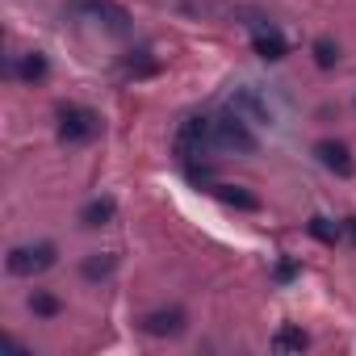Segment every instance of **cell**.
<instances>
[{
    "label": "cell",
    "mask_w": 356,
    "mask_h": 356,
    "mask_svg": "<svg viewBox=\"0 0 356 356\" xmlns=\"http://www.w3.org/2000/svg\"><path fill=\"white\" fill-rule=\"evenodd\" d=\"M314 159H318L327 172H335L339 181L356 176V155H352V147L339 143V138H318V143H314Z\"/></svg>",
    "instance_id": "cell-7"
},
{
    "label": "cell",
    "mask_w": 356,
    "mask_h": 356,
    "mask_svg": "<svg viewBox=\"0 0 356 356\" xmlns=\"http://www.w3.org/2000/svg\"><path fill=\"white\" fill-rule=\"evenodd\" d=\"M9 76H13V80H22V84H42V80L51 76V59H47L42 51L13 55V63H9Z\"/></svg>",
    "instance_id": "cell-10"
},
{
    "label": "cell",
    "mask_w": 356,
    "mask_h": 356,
    "mask_svg": "<svg viewBox=\"0 0 356 356\" xmlns=\"http://www.w3.org/2000/svg\"><path fill=\"white\" fill-rule=\"evenodd\" d=\"M113 268H118V256H113V252H92L80 273H84V281H109Z\"/></svg>",
    "instance_id": "cell-15"
},
{
    "label": "cell",
    "mask_w": 356,
    "mask_h": 356,
    "mask_svg": "<svg viewBox=\"0 0 356 356\" xmlns=\"http://www.w3.org/2000/svg\"><path fill=\"white\" fill-rule=\"evenodd\" d=\"M310 348V335L302 327H277L273 335V352H306Z\"/></svg>",
    "instance_id": "cell-16"
},
{
    "label": "cell",
    "mask_w": 356,
    "mask_h": 356,
    "mask_svg": "<svg viewBox=\"0 0 356 356\" xmlns=\"http://www.w3.org/2000/svg\"><path fill=\"white\" fill-rule=\"evenodd\" d=\"M113 218H118V202H113L109 193H105V197H92V202L80 210V222H84L88 231H101V227H109Z\"/></svg>",
    "instance_id": "cell-11"
},
{
    "label": "cell",
    "mask_w": 356,
    "mask_h": 356,
    "mask_svg": "<svg viewBox=\"0 0 356 356\" xmlns=\"http://www.w3.org/2000/svg\"><path fill=\"white\" fill-rule=\"evenodd\" d=\"M293 273H298V264H281V268H277V277H281V281H289Z\"/></svg>",
    "instance_id": "cell-18"
},
{
    "label": "cell",
    "mask_w": 356,
    "mask_h": 356,
    "mask_svg": "<svg viewBox=\"0 0 356 356\" xmlns=\"http://www.w3.org/2000/svg\"><path fill=\"white\" fill-rule=\"evenodd\" d=\"M214 151H227V155H256L260 151V143H256L243 113L227 109V113L214 118Z\"/></svg>",
    "instance_id": "cell-3"
},
{
    "label": "cell",
    "mask_w": 356,
    "mask_h": 356,
    "mask_svg": "<svg viewBox=\"0 0 356 356\" xmlns=\"http://www.w3.org/2000/svg\"><path fill=\"white\" fill-rule=\"evenodd\" d=\"M176 159L181 163H197L214 151V118H185L176 130Z\"/></svg>",
    "instance_id": "cell-4"
},
{
    "label": "cell",
    "mask_w": 356,
    "mask_h": 356,
    "mask_svg": "<svg viewBox=\"0 0 356 356\" xmlns=\"http://www.w3.org/2000/svg\"><path fill=\"white\" fill-rule=\"evenodd\" d=\"M310 55H314V67H318V72H335V67H339V42L327 38V34L310 42Z\"/></svg>",
    "instance_id": "cell-13"
},
{
    "label": "cell",
    "mask_w": 356,
    "mask_h": 356,
    "mask_svg": "<svg viewBox=\"0 0 356 356\" xmlns=\"http://www.w3.org/2000/svg\"><path fill=\"white\" fill-rule=\"evenodd\" d=\"M343 235H352V243H356V214H352V218H343Z\"/></svg>",
    "instance_id": "cell-19"
},
{
    "label": "cell",
    "mask_w": 356,
    "mask_h": 356,
    "mask_svg": "<svg viewBox=\"0 0 356 356\" xmlns=\"http://www.w3.org/2000/svg\"><path fill=\"white\" fill-rule=\"evenodd\" d=\"M306 235H310V239H318V243H327V248H335V243L343 239V222H331V218L314 214V218L306 222Z\"/></svg>",
    "instance_id": "cell-14"
},
{
    "label": "cell",
    "mask_w": 356,
    "mask_h": 356,
    "mask_svg": "<svg viewBox=\"0 0 356 356\" xmlns=\"http://www.w3.org/2000/svg\"><path fill=\"white\" fill-rule=\"evenodd\" d=\"M55 134H59L63 147H84V143H92V138L101 134V113L88 109V105L67 101V105H59V113H55Z\"/></svg>",
    "instance_id": "cell-1"
},
{
    "label": "cell",
    "mask_w": 356,
    "mask_h": 356,
    "mask_svg": "<svg viewBox=\"0 0 356 356\" xmlns=\"http://www.w3.org/2000/svg\"><path fill=\"white\" fill-rule=\"evenodd\" d=\"M210 193H214L218 202L235 206V210H248V214H256V210H260V197H252L243 185H210Z\"/></svg>",
    "instance_id": "cell-12"
},
{
    "label": "cell",
    "mask_w": 356,
    "mask_h": 356,
    "mask_svg": "<svg viewBox=\"0 0 356 356\" xmlns=\"http://www.w3.org/2000/svg\"><path fill=\"white\" fill-rule=\"evenodd\" d=\"M30 310H34V318H59L63 314V302L51 289H34L30 293Z\"/></svg>",
    "instance_id": "cell-17"
},
{
    "label": "cell",
    "mask_w": 356,
    "mask_h": 356,
    "mask_svg": "<svg viewBox=\"0 0 356 356\" xmlns=\"http://www.w3.org/2000/svg\"><path fill=\"white\" fill-rule=\"evenodd\" d=\"M252 26V51L264 59V63H281L285 55H289V42H285V34L273 26V22H248Z\"/></svg>",
    "instance_id": "cell-8"
},
{
    "label": "cell",
    "mask_w": 356,
    "mask_h": 356,
    "mask_svg": "<svg viewBox=\"0 0 356 356\" xmlns=\"http://www.w3.org/2000/svg\"><path fill=\"white\" fill-rule=\"evenodd\" d=\"M76 13H84V17H92L105 34H113V38H126L130 34V13L118 5V0H76Z\"/></svg>",
    "instance_id": "cell-5"
},
{
    "label": "cell",
    "mask_w": 356,
    "mask_h": 356,
    "mask_svg": "<svg viewBox=\"0 0 356 356\" xmlns=\"http://www.w3.org/2000/svg\"><path fill=\"white\" fill-rule=\"evenodd\" d=\"M231 109H235V113H243L248 122L273 126V109H268V101H264L252 84H243V88H235V92H231Z\"/></svg>",
    "instance_id": "cell-9"
},
{
    "label": "cell",
    "mask_w": 356,
    "mask_h": 356,
    "mask_svg": "<svg viewBox=\"0 0 356 356\" xmlns=\"http://www.w3.org/2000/svg\"><path fill=\"white\" fill-rule=\"evenodd\" d=\"M55 264H59V248H55L51 239L22 243V248H13V252L5 256L9 277H22V281H34V277H42V273H47V268H55Z\"/></svg>",
    "instance_id": "cell-2"
},
{
    "label": "cell",
    "mask_w": 356,
    "mask_h": 356,
    "mask_svg": "<svg viewBox=\"0 0 356 356\" xmlns=\"http://www.w3.org/2000/svg\"><path fill=\"white\" fill-rule=\"evenodd\" d=\"M138 327H143V335H151V339H176V335H185L189 318H185L181 306H159V310H147Z\"/></svg>",
    "instance_id": "cell-6"
}]
</instances>
